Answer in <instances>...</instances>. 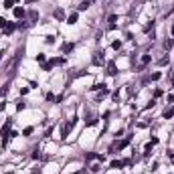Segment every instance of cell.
I'll list each match as a JSON object with an SVG mask.
<instances>
[{"instance_id":"1","label":"cell","mask_w":174,"mask_h":174,"mask_svg":"<svg viewBox=\"0 0 174 174\" xmlns=\"http://www.w3.org/2000/svg\"><path fill=\"white\" fill-rule=\"evenodd\" d=\"M75 122H77V118H73L71 122H67V124L61 128V138H63V140H67V138H69V132L75 128Z\"/></svg>"},{"instance_id":"2","label":"cell","mask_w":174,"mask_h":174,"mask_svg":"<svg viewBox=\"0 0 174 174\" xmlns=\"http://www.w3.org/2000/svg\"><path fill=\"white\" fill-rule=\"evenodd\" d=\"M103 61H105V59H103V53L97 51V53L93 55V65H103Z\"/></svg>"},{"instance_id":"3","label":"cell","mask_w":174,"mask_h":174,"mask_svg":"<svg viewBox=\"0 0 174 174\" xmlns=\"http://www.w3.org/2000/svg\"><path fill=\"white\" fill-rule=\"evenodd\" d=\"M14 16H16V18H25V16H27V10H25L23 6H14Z\"/></svg>"},{"instance_id":"4","label":"cell","mask_w":174,"mask_h":174,"mask_svg":"<svg viewBox=\"0 0 174 174\" xmlns=\"http://www.w3.org/2000/svg\"><path fill=\"white\" fill-rule=\"evenodd\" d=\"M107 75H118V67H116V63L112 61V63H107Z\"/></svg>"},{"instance_id":"5","label":"cell","mask_w":174,"mask_h":174,"mask_svg":"<svg viewBox=\"0 0 174 174\" xmlns=\"http://www.w3.org/2000/svg\"><path fill=\"white\" fill-rule=\"evenodd\" d=\"M77 18H79V14H77V12H71V14L67 16V25H75Z\"/></svg>"},{"instance_id":"6","label":"cell","mask_w":174,"mask_h":174,"mask_svg":"<svg viewBox=\"0 0 174 174\" xmlns=\"http://www.w3.org/2000/svg\"><path fill=\"white\" fill-rule=\"evenodd\" d=\"M16 29H18V27H16V25H14V23H8V25H6V27H4V33H6V35H10V33H14V31H16Z\"/></svg>"},{"instance_id":"7","label":"cell","mask_w":174,"mask_h":174,"mask_svg":"<svg viewBox=\"0 0 174 174\" xmlns=\"http://www.w3.org/2000/svg\"><path fill=\"white\" fill-rule=\"evenodd\" d=\"M29 18H31V25H35L37 20H39V12H37V10H31V12H29Z\"/></svg>"},{"instance_id":"8","label":"cell","mask_w":174,"mask_h":174,"mask_svg":"<svg viewBox=\"0 0 174 174\" xmlns=\"http://www.w3.org/2000/svg\"><path fill=\"white\" fill-rule=\"evenodd\" d=\"M55 18H57V20H65V12H63L61 8H57V10H55Z\"/></svg>"},{"instance_id":"9","label":"cell","mask_w":174,"mask_h":174,"mask_svg":"<svg viewBox=\"0 0 174 174\" xmlns=\"http://www.w3.org/2000/svg\"><path fill=\"white\" fill-rule=\"evenodd\" d=\"M174 116V107H166V110H164V118L168 120V118H172Z\"/></svg>"},{"instance_id":"10","label":"cell","mask_w":174,"mask_h":174,"mask_svg":"<svg viewBox=\"0 0 174 174\" xmlns=\"http://www.w3.org/2000/svg\"><path fill=\"white\" fill-rule=\"evenodd\" d=\"M103 87H105V83H97V85L89 87V91H99V89H103Z\"/></svg>"},{"instance_id":"11","label":"cell","mask_w":174,"mask_h":174,"mask_svg":"<svg viewBox=\"0 0 174 174\" xmlns=\"http://www.w3.org/2000/svg\"><path fill=\"white\" fill-rule=\"evenodd\" d=\"M8 93V83H4L2 87H0V97H2V95H6Z\"/></svg>"},{"instance_id":"12","label":"cell","mask_w":174,"mask_h":174,"mask_svg":"<svg viewBox=\"0 0 174 174\" xmlns=\"http://www.w3.org/2000/svg\"><path fill=\"white\" fill-rule=\"evenodd\" d=\"M89 4H91L89 0H85V2H81V4H79V10H87V8H89Z\"/></svg>"},{"instance_id":"13","label":"cell","mask_w":174,"mask_h":174,"mask_svg":"<svg viewBox=\"0 0 174 174\" xmlns=\"http://www.w3.org/2000/svg\"><path fill=\"white\" fill-rule=\"evenodd\" d=\"M122 166H124L122 160H114V162H112V168H122Z\"/></svg>"},{"instance_id":"14","label":"cell","mask_w":174,"mask_h":174,"mask_svg":"<svg viewBox=\"0 0 174 174\" xmlns=\"http://www.w3.org/2000/svg\"><path fill=\"white\" fill-rule=\"evenodd\" d=\"M73 49H75V45H73V43H71V45H65V47H63V51H65V53H71Z\"/></svg>"},{"instance_id":"15","label":"cell","mask_w":174,"mask_h":174,"mask_svg":"<svg viewBox=\"0 0 174 174\" xmlns=\"http://www.w3.org/2000/svg\"><path fill=\"white\" fill-rule=\"evenodd\" d=\"M14 2H16V0H6V2H4V8H12Z\"/></svg>"},{"instance_id":"16","label":"cell","mask_w":174,"mask_h":174,"mask_svg":"<svg viewBox=\"0 0 174 174\" xmlns=\"http://www.w3.org/2000/svg\"><path fill=\"white\" fill-rule=\"evenodd\" d=\"M112 47H114L116 51H118V49H122V41H114V43H112Z\"/></svg>"},{"instance_id":"17","label":"cell","mask_w":174,"mask_h":174,"mask_svg":"<svg viewBox=\"0 0 174 174\" xmlns=\"http://www.w3.org/2000/svg\"><path fill=\"white\" fill-rule=\"evenodd\" d=\"M172 45H174V41H172V39H168V41H164V49H170Z\"/></svg>"},{"instance_id":"18","label":"cell","mask_w":174,"mask_h":174,"mask_svg":"<svg viewBox=\"0 0 174 174\" xmlns=\"http://www.w3.org/2000/svg\"><path fill=\"white\" fill-rule=\"evenodd\" d=\"M45 59H47L45 53H39V55H37V61H39V63H45Z\"/></svg>"},{"instance_id":"19","label":"cell","mask_w":174,"mask_h":174,"mask_svg":"<svg viewBox=\"0 0 174 174\" xmlns=\"http://www.w3.org/2000/svg\"><path fill=\"white\" fill-rule=\"evenodd\" d=\"M150 63V55H144L142 57V67H144V65H148Z\"/></svg>"},{"instance_id":"20","label":"cell","mask_w":174,"mask_h":174,"mask_svg":"<svg viewBox=\"0 0 174 174\" xmlns=\"http://www.w3.org/2000/svg\"><path fill=\"white\" fill-rule=\"evenodd\" d=\"M53 43H55V37L49 35V37H47V45H53Z\"/></svg>"},{"instance_id":"21","label":"cell","mask_w":174,"mask_h":174,"mask_svg":"<svg viewBox=\"0 0 174 174\" xmlns=\"http://www.w3.org/2000/svg\"><path fill=\"white\" fill-rule=\"evenodd\" d=\"M160 77H162V75H160V73H152V81H158V79H160Z\"/></svg>"},{"instance_id":"22","label":"cell","mask_w":174,"mask_h":174,"mask_svg":"<svg viewBox=\"0 0 174 174\" xmlns=\"http://www.w3.org/2000/svg\"><path fill=\"white\" fill-rule=\"evenodd\" d=\"M23 134H25V136H31V134H33V128H25Z\"/></svg>"},{"instance_id":"23","label":"cell","mask_w":174,"mask_h":174,"mask_svg":"<svg viewBox=\"0 0 174 174\" xmlns=\"http://www.w3.org/2000/svg\"><path fill=\"white\" fill-rule=\"evenodd\" d=\"M116 20H118V16H116V14H112V16H110V25H116Z\"/></svg>"},{"instance_id":"24","label":"cell","mask_w":174,"mask_h":174,"mask_svg":"<svg viewBox=\"0 0 174 174\" xmlns=\"http://www.w3.org/2000/svg\"><path fill=\"white\" fill-rule=\"evenodd\" d=\"M29 93V87H20V95H27Z\"/></svg>"},{"instance_id":"25","label":"cell","mask_w":174,"mask_h":174,"mask_svg":"<svg viewBox=\"0 0 174 174\" xmlns=\"http://www.w3.org/2000/svg\"><path fill=\"white\" fill-rule=\"evenodd\" d=\"M150 152H152V144H146V156L150 154Z\"/></svg>"},{"instance_id":"26","label":"cell","mask_w":174,"mask_h":174,"mask_svg":"<svg viewBox=\"0 0 174 174\" xmlns=\"http://www.w3.org/2000/svg\"><path fill=\"white\" fill-rule=\"evenodd\" d=\"M6 25H8V23H6V20H4V18H0V29H4Z\"/></svg>"},{"instance_id":"27","label":"cell","mask_w":174,"mask_h":174,"mask_svg":"<svg viewBox=\"0 0 174 174\" xmlns=\"http://www.w3.org/2000/svg\"><path fill=\"white\" fill-rule=\"evenodd\" d=\"M4 107H6V101H0V112H2Z\"/></svg>"},{"instance_id":"28","label":"cell","mask_w":174,"mask_h":174,"mask_svg":"<svg viewBox=\"0 0 174 174\" xmlns=\"http://www.w3.org/2000/svg\"><path fill=\"white\" fill-rule=\"evenodd\" d=\"M4 55H6L4 51H0V61H2V57H4Z\"/></svg>"},{"instance_id":"29","label":"cell","mask_w":174,"mask_h":174,"mask_svg":"<svg viewBox=\"0 0 174 174\" xmlns=\"http://www.w3.org/2000/svg\"><path fill=\"white\" fill-rule=\"evenodd\" d=\"M33 2H37V0H27V4H33Z\"/></svg>"},{"instance_id":"30","label":"cell","mask_w":174,"mask_h":174,"mask_svg":"<svg viewBox=\"0 0 174 174\" xmlns=\"http://www.w3.org/2000/svg\"><path fill=\"white\" fill-rule=\"evenodd\" d=\"M172 37H174V25H172Z\"/></svg>"}]
</instances>
